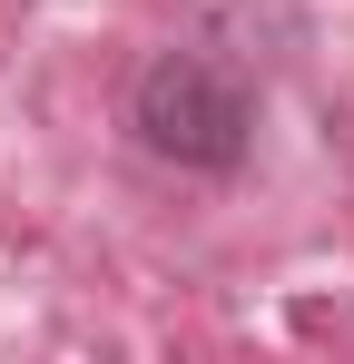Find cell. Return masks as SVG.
Instances as JSON below:
<instances>
[{"instance_id":"obj_1","label":"cell","mask_w":354,"mask_h":364,"mask_svg":"<svg viewBox=\"0 0 354 364\" xmlns=\"http://www.w3.org/2000/svg\"><path fill=\"white\" fill-rule=\"evenodd\" d=\"M128 128H138V148L168 158V168L236 178V168H246V138H256V89H246V69H236L227 50L177 40V50H158V60L138 69Z\"/></svg>"}]
</instances>
